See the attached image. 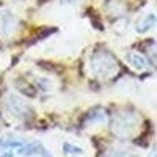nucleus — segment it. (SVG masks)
Here are the masks:
<instances>
[{"instance_id": "nucleus-8", "label": "nucleus", "mask_w": 157, "mask_h": 157, "mask_svg": "<svg viewBox=\"0 0 157 157\" xmlns=\"http://www.w3.org/2000/svg\"><path fill=\"white\" fill-rule=\"evenodd\" d=\"M127 60L130 63V66H132L134 69H137V71H145L149 66L148 60L143 55L137 54V52H129V54H127Z\"/></svg>"}, {"instance_id": "nucleus-12", "label": "nucleus", "mask_w": 157, "mask_h": 157, "mask_svg": "<svg viewBox=\"0 0 157 157\" xmlns=\"http://www.w3.org/2000/svg\"><path fill=\"white\" fill-rule=\"evenodd\" d=\"M148 157H157V143L151 148V151H149V155Z\"/></svg>"}, {"instance_id": "nucleus-14", "label": "nucleus", "mask_w": 157, "mask_h": 157, "mask_svg": "<svg viewBox=\"0 0 157 157\" xmlns=\"http://www.w3.org/2000/svg\"><path fill=\"white\" fill-rule=\"evenodd\" d=\"M63 3H72V2H77V0H61Z\"/></svg>"}, {"instance_id": "nucleus-6", "label": "nucleus", "mask_w": 157, "mask_h": 157, "mask_svg": "<svg viewBox=\"0 0 157 157\" xmlns=\"http://www.w3.org/2000/svg\"><path fill=\"white\" fill-rule=\"evenodd\" d=\"M27 140H22V138H16V137H5V138H0V152L2 151H13L14 148H22Z\"/></svg>"}, {"instance_id": "nucleus-9", "label": "nucleus", "mask_w": 157, "mask_h": 157, "mask_svg": "<svg viewBox=\"0 0 157 157\" xmlns=\"http://www.w3.org/2000/svg\"><path fill=\"white\" fill-rule=\"evenodd\" d=\"M101 157H137L134 152H130L129 149H123V148H116V146H112V148H107L101 154Z\"/></svg>"}, {"instance_id": "nucleus-4", "label": "nucleus", "mask_w": 157, "mask_h": 157, "mask_svg": "<svg viewBox=\"0 0 157 157\" xmlns=\"http://www.w3.org/2000/svg\"><path fill=\"white\" fill-rule=\"evenodd\" d=\"M21 27L19 19L8 10L0 11V39H10L13 38Z\"/></svg>"}, {"instance_id": "nucleus-2", "label": "nucleus", "mask_w": 157, "mask_h": 157, "mask_svg": "<svg viewBox=\"0 0 157 157\" xmlns=\"http://www.w3.org/2000/svg\"><path fill=\"white\" fill-rule=\"evenodd\" d=\"M90 68L99 78H112L120 72V63L112 52L105 49H98L90 58Z\"/></svg>"}, {"instance_id": "nucleus-7", "label": "nucleus", "mask_w": 157, "mask_h": 157, "mask_svg": "<svg viewBox=\"0 0 157 157\" xmlns=\"http://www.w3.org/2000/svg\"><path fill=\"white\" fill-rule=\"evenodd\" d=\"M155 22H157V17H155V14H152V13H151V14L143 16L141 19H138L135 22V30L138 33H146L148 30H151L154 27Z\"/></svg>"}, {"instance_id": "nucleus-13", "label": "nucleus", "mask_w": 157, "mask_h": 157, "mask_svg": "<svg viewBox=\"0 0 157 157\" xmlns=\"http://www.w3.org/2000/svg\"><path fill=\"white\" fill-rule=\"evenodd\" d=\"M0 157H14V152H13V151H5Z\"/></svg>"}, {"instance_id": "nucleus-3", "label": "nucleus", "mask_w": 157, "mask_h": 157, "mask_svg": "<svg viewBox=\"0 0 157 157\" xmlns=\"http://www.w3.org/2000/svg\"><path fill=\"white\" fill-rule=\"evenodd\" d=\"M5 109L6 112L13 116V118H17V120H29L33 115V110L30 107L29 102H25L24 99H21L16 94H8L5 99Z\"/></svg>"}, {"instance_id": "nucleus-11", "label": "nucleus", "mask_w": 157, "mask_h": 157, "mask_svg": "<svg viewBox=\"0 0 157 157\" xmlns=\"http://www.w3.org/2000/svg\"><path fill=\"white\" fill-rule=\"evenodd\" d=\"M148 57H149L151 63L157 68V43H152V44L148 47Z\"/></svg>"}, {"instance_id": "nucleus-1", "label": "nucleus", "mask_w": 157, "mask_h": 157, "mask_svg": "<svg viewBox=\"0 0 157 157\" xmlns=\"http://www.w3.org/2000/svg\"><path fill=\"white\" fill-rule=\"evenodd\" d=\"M141 129V116L132 110H121L112 116L110 130L120 140H130L138 135Z\"/></svg>"}, {"instance_id": "nucleus-10", "label": "nucleus", "mask_w": 157, "mask_h": 157, "mask_svg": "<svg viewBox=\"0 0 157 157\" xmlns=\"http://www.w3.org/2000/svg\"><path fill=\"white\" fill-rule=\"evenodd\" d=\"M63 152L69 155V157H77V155H83V149L72 143H63Z\"/></svg>"}, {"instance_id": "nucleus-5", "label": "nucleus", "mask_w": 157, "mask_h": 157, "mask_svg": "<svg viewBox=\"0 0 157 157\" xmlns=\"http://www.w3.org/2000/svg\"><path fill=\"white\" fill-rule=\"evenodd\" d=\"M21 157H54L52 152L39 141H27L22 148H19Z\"/></svg>"}]
</instances>
